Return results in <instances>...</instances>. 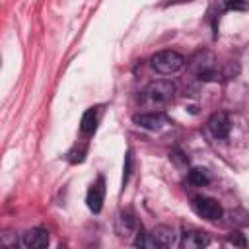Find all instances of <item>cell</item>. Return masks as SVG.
I'll return each instance as SVG.
<instances>
[{
  "instance_id": "9a60e30c",
  "label": "cell",
  "mask_w": 249,
  "mask_h": 249,
  "mask_svg": "<svg viewBox=\"0 0 249 249\" xmlns=\"http://www.w3.org/2000/svg\"><path fill=\"white\" fill-rule=\"evenodd\" d=\"M130 169H132V154H130V150L126 152V156H124V173H123V187L128 183V177H130Z\"/></svg>"
},
{
  "instance_id": "6da1fadb",
  "label": "cell",
  "mask_w": 249,
  "mask_h": 249,
  "mask_svg": "<svg viewBox=\"0 0 249 249\" xmlns=\"http://www.w3.org/2000/svg\"><path fill=\"white\" fill-rule=\"evenodd\" d=\"M173 97H175V86H173L169 80L152 82V84H148V88L144 89V99H146L150 105H156V107H163V105L171 103Z\"/></svg>"
},
{
  "instance_id": "ba28073f",
  "label": "cell",
  "mask_w": 249,
  "mask_h": 249,
  "mask_svg": "<svg viewBox=\"0 0 249 249\" xmlns=\"http://www.w3.org/2000/svg\"><path fill=\"white\" fill-rule=\"evenodd\" d=\"M208 130L212 132L214 138H228L230 136V130H231V123H230L228 113H224V111L214 113L208 119Z\"/></svg>"
},
{
  "instance_id": "3957f363",
  "label": "cell",
  "mask_w": 249,
  "mask_h": 249,
  "mask_svg": "<svg viewBox=\"0 0 249 249\" xmlns=\"http://www.w3.org/2000/svg\"><path fill=\"white\" fill-rule=\"evenodd\" d=\"M191 70L200 80H216L218 78V62L210 53H196L191 60Z\"/></svg>"
},
{
  "instance_id": "7c38bea8",
  "label": "cell",
  "mask_w": 249,
  "mask_h": 249,
  "mask_svg": "<svg viewBox=\"0 0 249 249\" xmlns=\"http://www.w3.org/2000/svg\"><path fill=\"white\" fill-rule=\"evenodd\" d=\"M97 128V109H88L84 115H82V121H80V132L89 136L93 134Z\"/></svg>"
},
{
  "instance_id": "5bb4252c",
  "label": "cell",
  "mask_w": 249,
  "mask_h": 249,
  "mask_svg": "<svg viewBox=\"0 0 249 249\" xmlns=\"http://www.w3.org/2000/svg\"><path fill=\"white\" fill-rule=\"evenodd\" d=\"M134 245H136V247H158V243H156V239L152 237V233H144L142 226H140L138 231H136Z\"/></svg>"
},
{
  "instance_id": "7a4b0ae2",
  "label": "cell",
  "mask_w": 249,
  "mask_h": 249,
  "mask_svg": "<svg viewBox=\"0 0 249 249\" xmlns=\"http://www.w3.org/2000/svg\"><path fill=\"white\" fill-rule=\"evenodd\" d=\"M185 58L175 51H160L152 56V68L160 74H175L183 68Z\"/></svg>"
},
{
  "instance_id": "4fadbf2b",
  "label": "cell",
  "mask_w": 249,
  "mask_h": 249,
  "mask_svg": "<svg viewBox=\"0 0 249 249\" xmlns=\"http://www.w3.org/2000/svg\"><path fill=\"white\" fill-rule=\"evenodd\" d=\"M187 181L195 187H204L210 183V173L204 169V167H193L187 175Z\"/></svg>"
},
{
  "instance_id": "8992f818",
  "label": "cell",
  "mask_w": 249,
  "mask_h": 249,
  "mask_svg": "<svg viewBox=\"0 0 249 249\" xmlns=\"http://www.w3.org/2000/svg\"><path fill=\"white\" fill-rule=\"evenodd\" d=\"M181 247L183 249H202L210 243V237L206 231L202 230H195V228H189V230H183L181 233Z\"/></svg>"
},
{
  "instance_id": "e0dca14e",
  "label": "cell",
  "mask_w": 249,
  "mask_h": 249,
  "mask_svg": "<svg viewBox=\"0 0 249 249\" xmlns=\"http://www.w3.org/2000/svg\"><path fill=\"white\" fill-rule=\"evenodd\" d=\"M226 10H245L247 8V0H224Z\"/></svg>"
},
{
  "instance_id": "ac0fdd59",
  "label": "cell",
  "mask_w": 249,
  "mask_h": 249,
  "mask_svg": "<svg viewBox=\"0 0 249 249\" xmlns=\"http://www.w3.org/2000/svg\"><path fill=\"white\" fill-rule=\"evenodd\" d=\"M185 2H193V0H171V4H185Z\"/></svg>"
},
{
  "instance_id": "52a82bcc",
  "label": "cell",
  "mask_w": 249,
  "mask_h": 249,
  "mask_svg": "<svg viewBox=\"0 0 249 249\" xmlns=\"http://www.w3.org/2000/svg\"><path fill=\"white\" fill-rule=\"evenodd\" d=\"M138 222H136V216L132 214V210H123L117 220H115V231L119 237H130L132 233L138 231Z\"/></svg>"
},
{
  "instance_id": "30bf717a",
  "label": "cell",
  "mask_w": 249,
  "mask_h": 249,
  "mask_svg": "<svg viewBox=\"0 0 249 249\" xmlns=\"http://www.w3.org/2000/svg\"><path fill=\"white\" fill-rule=\"evenodd\" d=\"M21 243L27 249H43L49 245V231L43 228H31L23 233Z\"/></svg>"
},
{
  "instance_id": "2e32d148",
  "label": "cell",
  "mask_w": 249,
  "mask_h": 249,
  "mask_svg": "<svg viewBox=\"0 0 249 249\" xmlns=\"http://www.w3.org/2000/svg\"><path fill=\"white\" fill-rule=\"evenodd\" d=\"M228 243H230V245H237V247H245V245H247V241L243 239V235H241L239 231H231V233L228 235Z\"/></svg>"
},
{
  "instance_id": "5b68a950",
  "label": "cell",
  "mask_w": 249,
  "mask_h": 249,
  "mask_svg": "<svg viewBox=\"0 0 249 249\" xmlns=\"http://www.w3.org/2000/svg\"><path fill=\"white\" fill-rule=\"evenodd\" d=\"M103 200H105V179L99 175L95 179V183H91V187L88 189V195H86V202H88V208L97 214L101 212L103 208Z\"/></svg>"
},
{
  "instance_id": "9c48e42d",
  "label": "cell",
  "mask_w": 249,
  "mask_h": 249,
  "mask_svg": "<svg viewBox=\"0 0 249 249\" xmlns=\"http://www.w3.org/2000/svg\"><path fill=\"white\" fill-rule=\"evenodd\" d=\"M132 121L138 126L148 128V130H160V128H163L169 123L163 113H140V115H134Z\"/></svg>"
},
{
  "instance_id": "8fae6325",
  "label": "cell",
  "mask_w": 249,
  "mask_h": 249,
  "mask_svg": "<svg viewBox=\"0 0 249 249\" xmlns=\"http://www.w3.org/2000/svg\"><path fill=\"white\" fill-rule=\"evenodd\" d=\"M152 237L156 239L158 247H173L177 243V239H179V233L175 231V228L161 224V226H156L154 228Z\"/></svg>"
},
{
  "instance_id": "277c9868",
  "label": "cell",
  "mask_w": 249,
  "mask_h": 249,
  "mask_svg": "<svg viewBox=\"0 0 249 249\" xmlns=\"http://www.w3.org/2000/svg\"><path fill=\"white\" fill-rule=\"evenodd\" d=\"M191 208L195 210L196 216H200V218H204L208 222H216L224 214L220 202L214 200V198H210V196H195L193 202H191Z\"/></svg>"
}]
</instances>
